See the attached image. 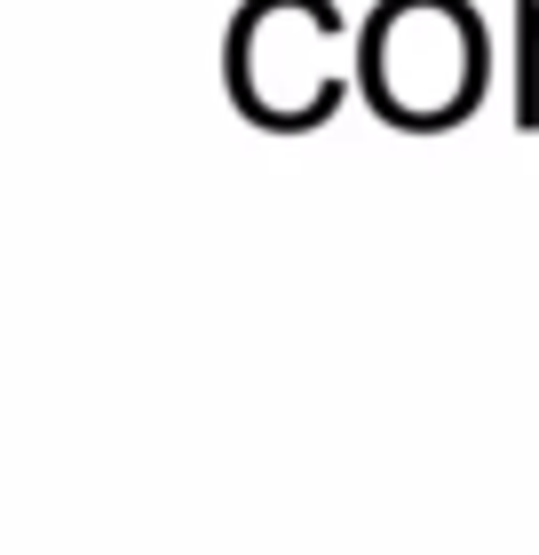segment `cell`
Instances as JSON below:
<instances>
[{"instance_id":"obj_1","label":"cell","mask_w":539,"mask_h":555,"mask_svg":"<svg viewBox=\"0 0 539 555\" xmlns=\"http://www.w3.org/2000/svg\"><path fill=\"white\" fill-rule=\"evenodd\" d=\"M516 48H524V72H516V128H539V0H516Z\"/></svg>"}]
</instances>
